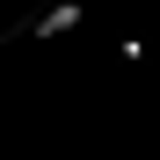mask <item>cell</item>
I'll list each match as a JSON object with an SVG mask.
<instances>
[{"label": "cell", "instance_id": "cell-1", "mask_svg": "<svg viewBox=\"0 0 160 160\" xmlns=\"http://www.w3.org/2000/svg\"><path fill=\"white\" fill-rule=\"evenodd\" d=\"M73 22H80V0H58V8H44V15L29 22V37H66Z\"/></svg>", "mask_w": 160, "mask_h": 160}]
</instances>
